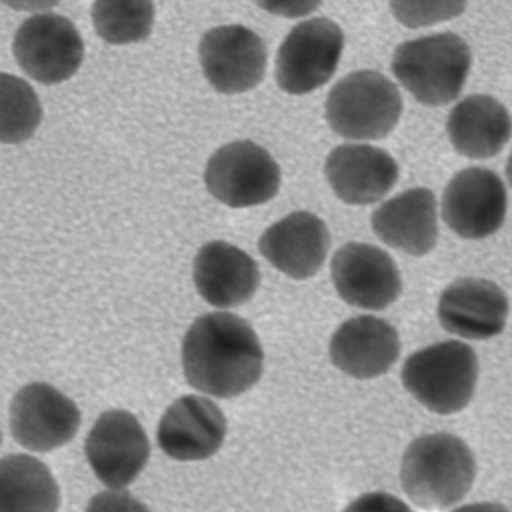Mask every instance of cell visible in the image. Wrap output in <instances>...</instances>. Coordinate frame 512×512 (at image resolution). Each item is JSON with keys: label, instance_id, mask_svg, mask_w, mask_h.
<instances>
[{"label": "cell", "instance_id": "cell-23", "mask_svg": "<svg viewBox=\"0 0 512 512\" xmlns=\"http://www.w3.org/2000/svg\"><path fill=\"white\" fill-rule=\"evenodd\" d=\"M94 31L106 43L124 46L150 38L154 25L151 0H94Z\"/></svg>", "mask_w": 512, "mask_h": 512}, {"label": "cell", "instance_id": "cell-4", "mask_svg": "<svg viewBox=\"0 0 512 512\" xmlns=\"http://www.w3.org/2000/svg\"><path fill=\"white\" fill-rule=\"evenodd\" d=\"M478 357L464 342L444 341L417 350L402 367V384L415 401L438 415L469 406L477 389Z\"/></svg>", "mask_w": 512, "mask_h": 512}, {"label": "cell", "instance_id": "cell-27", "mask_svg": "<svg viewBox=\"0 0 512 512\" xmlns=\"http://www.w3.org/2000/svg\"><path fill=\"white\" fill-rule=\"evenodd\" d=\"M344 512H414L404 501L396 496L383 493V491H373L359 496L357 500L344 509Z\"/></svg>", "mask_w": 512, "mask_h": 512}, {"label": "cell", "instance_id": "cell-10", "mask_svg": "<svg viewBox=\"0 0 512 512\" xmlns=\"http://www.w3.org/2000/svg\"><path fill=\"white\" fill-rule=\"evenodd\" d=\"M80 423L77 404L52 384H26L10 406L13 440L33 453H51L69 444Z\"/></svg>", "mask_w": 512, "mask_h": 512}, {"label": "cell", "instance_id": "cell-7", "mask_svg": "<svg viewBox=\"0 0 512 512\" xmlns=\"http://www.w3.org/2000/svg\"><path fill=\"white\" fill-rule=\"evenodd\" d=\"M344 51L341 26L328 18L299 23L279 47L276 80L279 88L302 96L333 78Z\"/></svg>", "mask_w": 512, "mask_h": 512}, {"label": "cell", "instance_id": "cell-30", "mask_svg": "<svg viewBox=\"0 0 512 512\" xmlns=\"http://www.w3.org/2000/svg\"><path fill=\"white\" fill-rule=\"evenodd\" d=\"M453 512H509V509L500 503H474L454 509Z\"/></svg>", "mask_w": 512, "mask_h": 512}, {"label": "cell", "instance_id": "cell-9", "mask_svg": "<svg viewBox=\"0 0 512 512\" xmlns=\"http://www.w3.org/2000/svg\"><path fill=\"white\" fill-rule=\"evenodd\" d=\"M85 453L99 482L111 490H122L145 470L151 446L135 415L127 410H109L91 428Z\"/></svg>", "mask_w": 512, "mask_h": 512}, {"label": "cell", "instance_id": "cell-5", "mask_svg": "<svg viewBox=\"0 0 512 512\" xmlns=\"http://www.w3.org/2000/svg\"><path fill=\"white\" fill-rule=\"evenodd\" d=\"M402 96L389 78L360 70L339 80L326 99V120L339 137L355 141L383 140L401 120Z\"/></svg>", "mask_w": 512, "mask_h": 512}, {"label": "cell", "instance_id": "cell-14", "mask_svg": "<svg viewBox=\"0 0 512 512\" xmlns=\"http://www.w3.org/2000/svg\"><path fill=\"white\" fill-rule=\"evenodd\" d=\"M227 435L226 415L205 396H184L169 406L158 427V444L180 462L210 459Z\"/></svg>", "mask_w": 512, "mask_h": 512}, {"label": "cell", "instance_id": "cell-24", "mask_svg": "<svg viewBox=\"0 0 512 512\" xmlns=\"http://www.w3.org/2000/svg\"><path fill=\"white\" fill-rule=\"evenodd\" d=\"M43 120V107L30 83L0 73V143L20 145L30 140Z\"/></svg>", "mask_w": 512, "mask_h": 512}, {"label": "cell", "instance_id": "cell-22", "mask_svg": "<svg viewBox=\"0 0 512 512\" xmlns=\"http://www.w3.org/2000/svg\"><path fill=\"white\" fill-rule=\"evenodd\" d=\"M60 490L46 464L26 454L0 459V512H57Z\"/></svg>", "mask_w": 512, "mask_h": 512}, {"label": "cell", "instance_id": "cell-8", "mask_svg": "<svg viewBox=\"0 0 512 512\" xmlns=\"http://www.w3.org/2000/svg\"><path fill=\"white\" fill-rule=\"evenodd\" d=\"M13 56L20 69L35 82L57 85L78 72L85 46L69 18L39 13L18 28L13 38Z\"/></svg>", "mask_w": 512, "mask_h": 512}, {"label": "cell", "instance_id": "cell-26", "mask_svg": "<svg viewBox=\"0 0 512 512\" xmlns=\"http://www.w3.org/2000/svg\"><path fill=\"white\" fill-rule=\"evenodd\" d=\"M86 512H151L146 504L133 498L128 491H101L91 498Z\"/></svg>", "mask_w": 512, "mask_h": 512}, {"label": "cell", "instance_id": "cell-3", "mask_svg": "<svg viewBox=\"0 0 512 512\" xmlns=\"http://www.w3.org/2000/svg\"><path fill=\"white\" fill-rule=\"evenodd\" d=\"M472 67V54L464 39L438 33L412 39L394 52V77L423 106L438 107L461 96Z\"/></svg>", "mask_w": 512, "mask_h": 512}, {"label": "cell", "instance_id": "cell-29", "mask_svg": "<svg viewBox=\"0 0 512 512\" xmlns=\"http://www.w3.org/2000/svg\"><path fill=\"white\" fill-rule=\"evenodd\" d=\"M2 2L17 12H44L56 7L62 0H2Z\"/></svg>", "mask_w": 512, "mask_h": 512}, {"label": "cell", "instance_id": "cell-32", "mask_svg": "<svg viewBox=\"0 0 512 512\" xmlns=\"http://www.w3.org/2000/svg\"><path fill=\"white\" fill-rule=\"evenodd\" d=\"M0 443H2V431H0Z\"/></svg>", "mask_w": 512, "mask_h": 512}, {"label": "cell", "instance_id": "cell-11", "mask_svg": "<svg viewBox=\"0 0 512 512\" xmlns=\"http://www.w3.org/2000/svg\"><path fill=\"white\" fill-rule=\"evenodd\" d=\"M441 211L446 226L462 239H487L500 231L506 221V185L490 169L469 167L457 172L449 182Z\"/></svg>", "mask_w": 512, "mask_h": 512}, {"label": "cell", "instance_id": "cell-13", "mask_svg": "<svg viewBox=\"0 0 512 512\" xmlns=\"http://www.w3.org/2000/svg\"><path fill=\"white\" fill-rule=\"evenodd\" d=\"M200 62L214 90L247 93L263 82L268 51L265 41L245 26H218L201 39Z\"/></svg>", "mask_w": 512, "mask_h": 512}, {"label": "cell", "instance_id": "cell-25", "mask_svg": "<svg viewBox=\"0 0 512 512\" xmlns=\"http://www.w3.org/2000/svg\"><path fill=\"white\" fill-rule=\"evenodd\" d=\"M467 0H391V12L407 28H425L461 17Z\"/></svg>", "mask_w": 512, "mask_h": 512}, {"label": "cell", "instance_id": "cell-21", "mask_svg": "<svg viewBox=\"0 0 512 512\" xmlns=\"http://www.w3.org/2000/svg\"><path fill=\"white\" fill-rule=\"evenodd\" d=\"M446 130L451 145L461 156L488 159L508 145L512 119L498 99L488 94H472L453 107Z\"/></svg>", "mask_w": 512, "mask_h": 512}, {"label": "cell", "instance_id": "cell-1", "mask_svg": "<svg viewBox=\"0 0 512 512\" xmlns=\"http://www.w3.org/2000/svg\"><path fill=\"white\" fill-rule=\"evenodd\" d=\"M182 365L193 389L218 399H234L260 381L265 352L244 318L206 313L185 334Z\"/></svg>", "mask_w": 512, "mask_h": 512}, {"label": "cell", "instance_id": "cell-18", "mask_svg": "<svg viewBox=\"0 0 512 512\" xmlns=\"http://www.w3.org/2000/svg\"><path fill=\"white\" fill-rule=\"evenodd\" d=\"M331 248V234L323 219L295 211L266 229L260 252L274 268L295 281L313 278Z\"/></svg>", "mask_w": 512, "mask_h": 512}, {"label": "cell", "instance_id": "cell-2", "mask_svg": "<svg viewBox=\"0 0 512 512\" xmlns=\"http://www.w3.org/2000/svg\"><path fill=\"white\" fill-rule=\"evenodd\" d=\"M477 474L472 449L451 433L420 436L402 457V488L425 511L453 508L472 490Z\"/></svg>", "mask_w": 512, "mask_h": 512}, {"label": "cell", "instance_id": "cell-16", "mask_svg": "<svg viewBox=\"0 0 512 512\" xmlns=\"http://www.w3.org/2000/svg\"><path fill=\"white\" fill-rule=\"evenodd\" d=\"M325 175L334 195L347 205L378 203L396 187V159L372 145L349 143L334 148L325 164Z\"/></svg>", "mask_w": 512, "mask_h": 512}, {"label": "cell", "instance_id": "cell-6", "mask_svg": "<svg viewBox=\"0 0 512 512\" xmlns=\"http://www.w3.org/2000/svg\"><path fill=\"white\" fill-rule=\"evenodd\" d=\"M205 185L211 197L229 208L265 205L278 195L281 169L273 156L253 141H232L206 164Z\"/></svg>", "mask_w": 512, "mask_h": 512}, {"label": "cell", "instance_id": "cell-31", "mask_svg": "<svg viewBox=\"0 0 512 512\" xmlns=\"http://www.w3.org/2000/svg\"><path fill=\"white\" fill-rule=\"evenodd\" d=\"M506 175H508L509 184H511L512 187V153L508 159V166H506Z\"/></svg>", "mask_w": 512, "mask_h": 512}, {"label": "cell", "instance_id": "cell-15", "mask_svg": "<svg viewBox=\"0 0 512 512\" xmlns=\"http://www.w3.org/2000/svg\"><path fill=\"white\" fill-rule=\"evenodd\" d=\"M508 297L495 282L464 278L444 289L438 320L448 333L469 341L496 338L506 328Z\"/></svg>", "mask_w": 512, "mask_h": 512}, {"label": "cell", "instance_id": "cell-12", "mask_svg": "<svg viewBox=\"0 0 512 512\" xmlns=\"http://www.w3.org/2000/svg\"><path fill=\"white\" fill-rule=\"evenodd\" d=\"M331 278L339 297L352 307L381 312L402 294L396 261L380 247L350 242L334 253Z\"/></svg>", "mask_w": 512, "mask_h": 512}, {"label": "cell", "instance_id": "cell-17", "mask_svg": "<svg viewBox=\"0 0 512 512\" xmlns=\"http://www.w3.org/2000/svg\"><path fill=\"white\" fill-rule=\"evenodd\" d=\"M334 367L357 380L386 375L401 355V338L391 323L376 316L350 318L329 344Z\"/></svg>", "mask_w": 512, "mask_h": 512}, {"label": "cell", "instance_id": "cell-19", "mask_svg": "<svg viewBox=\"0 0 512 512\" xmlns=\"http://www.w3.org/2000/svg\"><path fill=\"white\" fill-rule=\"evenodd\" d=\"M198 294L216 308L244 305L260 287V269L252 256L224 240L203 245L193 263Z\"/></svg>", "mask_w": 512, "mask_h": 512}, {"label": "cell", "instance_id": "cell-20", "mask_svg": "<svg viewBox=\"0 0 512 512\" xmlns=\"http://www.w3.org/2000/svg\"><path fill=\"white\" fill-rule=\"evenodd\" d=\"M376 237L399 252L425 256L436 247L438 203L428 188H410L376 208L372 214Z\"/></svg>", "mask_w": 512, "mask_h": 512}, {"label": "cell", "instance_id": "cell-28", "mask_svg": "<svg viewBox=\"0 0 512 512\" xmlns=\"http://www.w3.org/2000/svg\"><path fill=\"white\" fill-rule=\"evenodd\" d=\"M255 4L278 17L300 18L318 10L323 0H255Z\"/></svg>", "mask_w": 512, "mask_h": 512}]
</instances>
